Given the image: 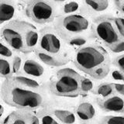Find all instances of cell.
Listing matches in <instances>:
<instances>
[{
  "mask_svg": "<svg viewBox=\"0 0 124 124\" xmlns=\"http://www.w3.org/2000/svg\"><path fill=\"white\" fill-rule=\"evenodd\" d=\"M75 67L95 80L105 78L110 72L112 61L106 49L98 44L78 48L73 57Z\"/></svg>",
  "mask_w": 124,
  "mask_h": 124,
  "instance_id": "obj_1",
  "label": "cell"
},
{
  "mask_svg": "<svg viewBox=\"0 0 124 124\" xmlns=\"http://www.w3.org/2000/svg\"><path fill=\"white\" fill-rule=\"evenodd\" d=\"M0 95L4 102L17 109L36 110L44 107L46 102L42 91L23 86L11 77L2 82Z\"/></svg>",
  "mask_w": 124,
  "mask_h": 124,
  "instance_id": "obj_2",
  "label": "cell"
},
{
  "mask_svg": "<svg viewBox=\"0 0 124 124\" xmlns=\"http://www.w3.org/2000/svg\"><path fill=\"white\" fill-rule=\"evenodd\" d=\"M6 44L16 52L28 54L37 47L39 32L36 26L23 20H13L1 30Z\"/></svg>",
  "mask_w": 124,
  "mask_h": 124,
  "instance_id": "obj_3",
  "label": "cell"
},
{
  "mask_svg": "<svg viewBox=\"0 0 124 124\" xmlns=\"http://www.w3.org/2000/svg\"><path fill=\"white\" fill-rule=\"evenodd\" d=\"M82 75L70 68H61L54 74L48 83L49 92L59 97L75 98L81 95Z\"/></svg>",
  "mask_w": 124,
  "mask_h": 124,
  "instance_id": "obj_4",
  "label": "cell"
},
{
  "mask_svg": "<svg viewBox=\"0 0 124 124\" xmlns=\"http://www.w3.org/2000/svg\"><path fill=\"white\" fill-rule=\"evenodd\" d=\"M92 27L95 37L108 48L124 40L116 30L112 18L98 17L93 22Z\"/></svg>",
  "mask_w": 124,
  "mask_h": 124,
  "instance_id": "obj_5",
  "label": "cell"
},
{
  "mask_svg": "<svg viewBox=\"0 0 124 124\" xmlns=\"http://www.w3.org/2000/svg\"><path fill=\"white\" fill-rule=\"evenodd\" d=\"M25 13L26 16L38 24L52 22L56 14L55 7L47 0H28Z\"/></svg>",
  "mask_w": 124,
  "mask_h": 124,
  "instance_id": "obj_6",
  "label": "cell"
},
{
  "mask_svg": "<svg viewBox=\"0 0 124 124\" xmlns=\"http://www.w3.org/2000/svg\"><path fill=\"white\" fill-rule=\"evenodd\" d=\"M37 48L53 55H63L64 44L57 31L50 27H46L39 33Z\"/></svg>",
  "mask_w": 124,
  "mask_h": 124,
  "instance_id": "obj_7",
  "label": "cell"
},
{
  "mask_svg": "<svg viewBox=\"0 0 124 124\" xmlns=\"http://www.w3.org/2000/svg\"><path fill=\"white\" fill-rule=\"evenodd\" d=\"M57 25L62 32L70 37L88 30L90 26V21L83 15L73 13L61 17Z\"/></svg>",
  "mask_w": 124,
  "mask_h": 124,
  "instance_id": "obj_8",
  "label": "cell"
},
{
  "mask_svg": "<svg viewBox=\"0 0 124 124\" xmlns=\"http://www.w3.org/2000/svg\"><path fill=\"white\" fill-rule=\"evenodd\" d=\"M77 120L81 124H99L97 109L90 101L82 100L77 105L75 109Z\"/></svg>",
  "mask_w": 124,
  "mask_h": 124,
  "instance_id": "obj_9",
  "label": "cell"
},
{
  "mask_svg": "<svg viewBox=\"0 0 124 124\" xmlns=\"http://www.w3.org/2000/svg\"><path fill=\"white\" fill-rule=\"evenodd\" d=\"M96 104L104 112L121 114H123V96L116 94V93L106 98L98 97L96 99Z\"/></svg>",
  "mask_w": 124,
  "mask_h": 124,
  "instance_id": "obj_10",
  "label": "cell"
},
{
  "mask_svg": "<svg viewBox=\"0 0 124 124\" xmlns=\"http://www.w3.org/2000/svg\"><path fill=\"white\" fill-rule=\"evenodd\" d=\"M21 71L23 75L36 79L44 77L46 74V69L41 62L33 58H27L23 61Z\"/></svg>",
  "mask_w": 124,
  "mask_h": 124,
  "instance_id": "obj_11",
  "label": "cell"
},
{
  "mask_svg": "<svg viewBox=\"0 0 124 124\" xmlns=\"http://www.w3.org/2000/svg\"><path fill=\"white\" fill-rule=\"evenodd\" d=\"M36 114L30 110L18 109L12 112L3 122V124H34Z\"/></svg>",
  "mask_w": 124,
  "mask_h": 124,
  "instance_id": "obj_12",
  "label": "cell"
},
{
  "mask_svg": "<svg viewBox=\"0 0 124 124\" xmlns=\"http://www.w3.org/2000/svg\"><path fill=\"white\" fill-rule=\"evenodd\" d=\"M35 55L37 60L42 64H44L50 67H62L67 64L69 62L68 56L63 55H53L47 53H45L37 48L34 50Z\"/></svg>",
  "mask_w": 124,
  "mask_h": 124,
  "instance_id": "obj_13",
  "label": "cell"
},
{
  "mask_svg": "<svg viewBox=\"0 0 124 124\" xmlns=\"http://www.w3.org/2000/svg\"><path fill=\"white\" fill-rule=\"evenodd\" d=\"M61 124H75L77 117L75 112L61 107H52L46 109Z\"/></svg>",
  "mask_w": 124,
  "mask_h": 124,
  "instance_id": "obj_14",
  "label": "cell"
},
{
  "mask_svg": "<svg viewBox=\"0 0 124 124\" xmlns=\"http://www.w3.org/2000/svg\"><path fill=\"white\" fill-rule=\"evenodd\" d=\"M16 13V6L10 0H0V24L10 21Z\"/></svg>",
  "mask_w": 124,
  "mask_h": 124,
  "instance_id": "obj_15",
  "label": "cell"
},
{
  "mask_svg": "<svg viewBox=\"0 0 124 124\" xmlns=\"http://www.w3.org/2000/svg\"><path fill=\"white\" fill-rule=\"evenodd\" d=\"M15 81H16L19 85L25 86L27 88L34 89V90H38V91H42V86L41 84L40 83L37 79L31 78L30 76H26L23 74H17L11 76Z\"/></svg>",
  "mask_w": 124,
  "mask_h": 124,
  "instance_id": "obj_16",
  "label": "cell"
},
{
  "mask_svg": "<svg viewBox=\"0 0 124 124\" xmlns=\"http://www.w3.org/2000/svg\"><path fill=\"white\" fill-rule=\"evenodd\" d=\"M34 124H61L50 112L45 109L36 115Z\"/></svg>",
  "mask_w": 124,
  "mask_h": 124,
  "instance_id": "obj_17",
  "label": "cell"
},
{
  "mask_svg": "<svg viewBox=\"0 0 124 124\" xmlns=\"http://www.w3.org/2000/svg\"><path fill=\"white\" fill-rule=\"evenodd\" d=\"M94 93L100 98H106L115 94L112 82H103L98 85L94 90Z\"/></svg>",
  "mask_w": 124,
  "mask_h": 124,
  "instance_id": "obj_18",
  "label": "cell"
},
{
  "mask_svg": "<svg viewBox=\"0 0 124 124\" xmlns=\"http://www.w3.org/2000/svg\"><path fill=\"white\" fill-rule=\"evenodd\" d=\"M13 76L12 65L9 59L0 57V77L8 78Z\"/></svg>",
  "mask_w": 124,
  "mask_h": 124,
  "instance_id": "obj_19",
  "label": "cell"
},
{
  "mask_svg": "<svg viewBox=\"0 0 124 124\" xmlns=\"http://www.w3.org/2000/svg\"><path fill=\"white\" fill-rule=\"evenodd\" d=\"M85 4L91 10L95 12H102L108 6V1H100V0H84Z\"/></svg>",
  "mask_w": 124,
  "mask_h": 124,
  "instance_id": "obj_20",
  "label": "cell"
},
{
  "mask_svg": "<svg viewBox=\"0 0 124 124\" xmlns=\"http://www.w3.org/2000/svg\"><path fill=\"white\" fill-rule=\"evenodd\" d=\"M68 44L73 47L79 48L85 44H88L87 38L80 35H75V36L70 37L68 39Z\"/></svg>",
  "mask_w": 124,
  "mask_h": 124,
  "instance_id": "obj_21",
  "label": "cell"
},
{
  "mask_svg": "<svg viewBox=\"0 0 124 124\" xmlns=\"http://www.w3.org/2000/svg\"><path fill=\"white\" fill-rule=\"evenodd\" d=\"M99 124H124V116L123 114L104 116L100 119Z\"/></svg>",
  "mask_w": 124,
  "mask_h": 124,
  "instance_id": "obj_22",
  "label": "cell"
},
{
  "mask_svg": "<svg viewBox=\"0 0 124 124\" xmlns=\"http://www.w3.org/2000/svg\"><path fill=\"white\" fill-rule=\"evenodd\" d=\"M94 88V83L88 78L82 76L81 82V95H86Z\"/></svg>",
  "mask_w": 124,
  "mask_h": 124,
  "instance_id": "obj_23",
  "label": "cell"
},
{
  "mask_svg": "<svg viewBox=\"0 0 124 124\" xmlns=\"http://www.w3.org/2000/svg\"><path fill=\"white\" fill-rule=\"evenodd\" d=\"M23 60L21 56L19 55H14L12 58L11 65H12V71H13V75H17L21 71L22 65H23Z\"/></svg>",
  "mask_w": 124,
  "mask_h": 124,
  "instance_id": "obj_24",
  "label": "cell"
},
{
  "mask_svg": "<svg viewBox=\"0 0 124 124\" xmlns=\"http://www.w3.org/2000/svg\"><path fill=\"white\" fill-rule=\"evenodd\" d=\"M13 51L14 50L9 46H8L3 41L0 40V57L7 58V59H12L15 55Z\"/></svg>",
  "mask_w": 124,
  "mask_h": 124,
  "instance_id": "obj_25",
  "label": "cell"
},
{
  "mask_svg": "<svg viewBox=\"0 0 124 124\" xmlns=\"http://www.w3.org/2000/svg\"><path fill=\"white\" fill-rule=\"evenodd\" d=\"M79 9V4L75 1H71L64 4L63 6V12L66 15L73 14Z\"/></svg>",
  "mask_w": 124,
  "mask_h": 124,
  "instance_id": "obj_26",
  "label": "cell"
},
{
  "mask_svg": "<svg viewBox=\"0 0 124 124\" xmlns=\"http://www.w3.org/2000/svg\"><path fill=\"white\" fill-rule=\"evenodd\" d=\"M114 26L116 30L123 38H124V24H123V19L122 17H115L112 19Z\"/></svg>",
  "mask_w": 124,
  "mask_h": 124,
  "instance_id": "obj_27",
  "label": "cell"
},
{
  "mask_svg": "<svg viewBox=\"0 0 124 124\" xmlns=\"http://www.w3.org/2000/svg\"><path fill=\"white\" fill-rule=\"evenodd\" d=\"M113 64L119 71L124 72V55L123 54L116 56L113 60Z\"/></svg>",
  "mask_w": 124,
  "mask_h": 124,
  "instance_id": "obj_28",
  "label": "cell"
},
{
  "mask_svg": "<svg viewBox=\"0 0 124 124\" xmlns=\"http://www.w3.org/2000/svg\"><path fill=\"white\" fill-rule=\"evenodd\" d=\"M108 49L114 54H122L124 51V40L119 41V43L112 46Z\"/></svg>",
  "mask_w": 124,
  "mask_h": 124,
  "instance_id": "obj_29",
  "label": "cell"
},
{
  "mask_svg": "<svg viewBox=\"0 0 124 124\" xmlns=\"http://www.w3.org/2000/svg\"><path fill=\"white\" fill-rule=\"evenodd\" d=\"M112 78H113L115 81H123L124 80V72L119 71V69H115L112 71L111 73Z\"/></svg>",
  "mask_w": 124,
  "mask_h": 124,
  "instance_id": "obj_30",
  "label": "cell"
},
{
  "mask_svg": "<svg viewBox=\"0 0 124 124\" xmlns=\"http://www.w3.org/2000/svg\"><path fill=\"white\" fill-rule=\"evenodd\" d=\"M113 89L116 94H118L119 95H124V85L123 83L119 82H112Z\"/></svg>",
  "mask_w": 124,
  "mask_h": 124,
  "instance_id": "obj_31",
  "label": "cell"
},
{
  "mask_svg": "<svg viewBox=\"0 0 124 124\" xmlns=\"http://www.w3.org/2000/svg\"><path fill=\"white\" fill-rule=\"evenodd\" d=\"M114 2L116 6H117L119 9L123 11V0H114Z\"/></svg>",
  "mask_w": 124,
  "mask_h": 124,
  "instance_id": "obj_32",
  "label": "cell"
},
{
  "mask_svg": "<svg viewBox=\"0 0 124 124\" xmlns=\"http://www.w3.org/2000/svg\"><path fill=\"white\" fill-rule=\"evenodd\" d=\"M4 112H5V108H4V106L0 103V119H1L2 116H3Z\"/></svg>",
  "mask_w": 124,
  "mask_h": 124,
  "instance_id": "obj_33",
  "label": "cell"
},
{
  "mask_svg": "<svg viewBox=\"0 0 124 124\" xmlns=\"http://www.w3.org/2000/svg\"><path fill=\"white\" fill-rule=\"evenodd\" d=\"M54 1H57V2H64L66 0H54Z\"/></svg>",
  "mask_w": 124,
  "mask_h": 124,
  "instance_id": "obj_34",
  "label": "cell"
},
{
  "mask_svg": "<svg viewBox=\"0 0 124 124\" xmlns=\"http://www.w3.org/2000/svg\"><path fill=\"white\" fill-rule=\"evenodd\" d=\"M100 1H108V0H100Z\"/></svg>",
  "mask_w": 124,
  "mask_h": 124,
  "instance_id": "obj_35",
  "label": "cell"
}]
</instances>
